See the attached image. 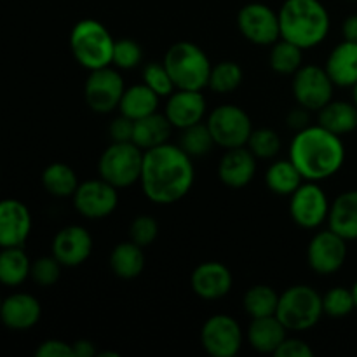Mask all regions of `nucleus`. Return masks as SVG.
<instances>
[{
  "label": "nucleus",
  "mask_w": 357,
  "mask_h": 357,
  "mask_svg": "<svg viewBox=\"0 0 357 357\" xmlns=\"http://www.w3.org/2000/svg\"><path fill=\"white\" fill-rule=\"evenodd\" d=\"M195 181L194 159L174 143L145 150L139 187L150 202L169 206L181 201Z\"/></svg>",
  "instance_id": "1"
},
{
  "label": "nucleus",
  "mask_w": 357,
  "mask_h": 357,
  "mask_svg": "<svg viewBox=\"0 0 357 357\" xmlns=\"http://www.w3.org/2000/svg\"><path fill=\"white\" fill-rule=\"evenodd\" d=\"M288 153L303 180L319 183L335 176L344 167L347 157L342 136L321 124H310L295 132Z\"/></svg>",
  "instance_id": "2"
},
{
  "label": "nucleus",
  "mask_w": 357,
  "mask_h": 357,
  "mask_svg": "<svg viewBox=\"0 0 357 357\" xmlns=\"http://www.w3.org/2000/svg\"><path fill=\"white\" fill-rule=\"evenodd\" d=\"M278 13L281 38L303 51L321 45L330 35L331 16L321 0H284Z\"/></svg>",
  "instance_id": "3"
},
{
  "label": "nucleus",
  "mask_w": 357,
  "mask_h": 357,
  "mask_svg": "<svg viewBox=\"0 0 357 357\" xmlns=\"http://www.w3.org/2000/svg\"><path fill=\"white\" fill-rule=\"evenodd\" d=\"M73 58L87 72L112 65L115 38L101 21L86 17L73 24L68 37Z\"/></svg>",
  "instance_id": "4"
},
{
  "label": "nucleus",
  "mask_w": 357,
  "mask_h": 357,
  "mask_svg": "<svg viewBox=\"0 0 357 357\" xmlns=\"http://www.w3.org/2000/svg\"><path fill=\"white\" fill-rule=\"evenodd\" d=\"M176 89H208L211 59L202 47L190 40L174 42L162 59Z\"/></svg>",
  "instance_id": "5"
},
{
  "label": "nucleus",
  "mask_w": 357,
  "mask_h": 357,
  "mask_svg": "<svg viewBox=\"0 0 357 357\" xmlns=\"http://www.w3.org/2000/svg\"><path fill=\"white\" fill-rule=\"evenodd\" d=\"M278 319L293 333L312 330L324 317L323 295L309 284H295L279 295Z\"/></svg>",
  "instance_id": "6"
},
{
  "label": "nucleus",
  "mask_w": 357,
  "mask_h": 357,
  "mask_svg": "<svg viewBox=\"0 0 357 357\" xmlns=\"http://www.w3.org/2000/svg\"><path fill=\"white\" fill-rule=\"evenodd\" d=\"M143 152L132 142H112L98 160V174L115 188H129L139 183L143 167Z\"/></svg>",
  "instance_id": "7"
},
{
  "label": "nucleus",
  "mask_w": 357,
  "mask_h": 357,
  "mask_svg": "<svg viewBox=\"0 0 357 357\" xmlns=\"http://www.w3.org/2000/svg\"><path fill=\"white\" fill-rule=\"evenodd\" d=\"M206 126L216 146L223 150L244 146L255 129L250 114L232 103L218 105L213 108L206 119Z\"/></svg>",
  "instance_id": "8"
},
{
  "label": "nucleus",
  "mask_w": 357,
  "mask_h": 357,
  "mask_svg": "<svg viewBox=\"0 0 357 357\" xmlns=\"http://www.w3.org/2000/svg\"><path fill=\"white\" fill-rule=\"evenodd\" d=\"M199 340L206 354L211 357H236L243 349L246 333L236 317L215 314L204 321Z\"/></svg>",
  "instance_id": "9"
},
{
  "label": "nucleus",
  "mask_w": 357,
  "mask_h": 357,
  "mask_svg": "<svg viewBox=\"0 0 357 357\" xmlns=\"http://www.w3.org/2000/svg\"><path fill=\"white\" fill-rule=\"evenodd\" d=\"M331 202L319 181H303L289 195V216L305 230H317L328 223Z\"/></svg>",
  "instance_id": "10"
},
{
  "label": "nucleus",
  "mask_w": 357,
  "mask_h": 357,
  "mask_svg": "<svg viewBox=\"0 0 357 357\" xmlns=\"http://www.w3.org/2000/svg\"><path fill=\"white\" fill-rule=\"evenodd\" d=\"M291 93L296 105L317 114L333 100L335 84L324 66L303 63L302 68L291 77Z\"/></svg>",
  "instance_id": "11"
},
{
  "label": "nucleus",
  "mask_w": 357,
  "mask_h": 357,
  "mask_svg": "<svg viewBox=\"0 0 357 357\" xmlns=\"http://www.w3.org/2000/svg\"><path fill=\"white\" fill-rule=\"evenodd\" d=\"M126 91L121 70L105 66L89 72L84 84V100L94 114L107 115L119 110V103Z\"/></svg>",
  "instance_id": "12"
},
{
  "label": "nucleus",
  "mask_w": 357,
  "mask_h": 357,
  "mask_svg": "<svg viewBox=\"0 0 357 357\" xmlns=\"http://www.w3.org/2000/svg\"><path fill=\"white\" fill-rule=\"evenodd\" d=\"M239 33L253 45H272L281 38L279 13L264 2H250L237 13Z\"/></svg>",
  "instance_id": "13"
},
{
  "label": "nucleus",
  "mask_w": 357,
  "mask_h": 357,
  "mask_svg": "<svg viewBox=\"0 0 357 357\" xmlns=\"http://www.w3.org/2000/svg\"><path fill=\"white\" fill-rule=\"evenodd\" d=\"M347 243L349 241H345L331 229L314 234L307 246V264L310 271L323 278L337 274L347 261Z\"/></svg>",
  "instance_id": "14"
},
{
  "label": "nucleus",
  "mask_w": 357,
  "mask_h": 357,
  "mask_svg": "<svg viewBox=\"0 0 357 357\" xmlns=\"http://www.w3.org/2000/svg\"><path fill=\"white\" fill-rule=\"evenodd\" d=\"M73 208L86 220H103L114 215L119 206V188L103 178H91L82 181L72 195Z\"/></svg>",
  "instance_id": "15"
},
{
  "label": "nucleus",
  "mask_w": 357,
  "mask_h": 357,
  "mask_svg": "<svg viewBox=\"0 0 357 357\" xmlns=\"http://www.w3.org/2000/svg\"><path fill=\"white\" fill-rule=\"evenodd\" d=\"M93 248V236L86 227L66 225L52 237L51 253L63 267L75 268L89 260Z\"/></svg>",
  "instance_id": "16"
},
{
  "label": "nucleus",
  "mask_w": 357,
  "mask_h": 357,
  "mask_svg": "<svg viewBox=\"0 0 357 357\" xmlns=\"http://www.w3.org/2000/svg\"><path fill=\"white\" fill-rule=\"evenodd\" d=\"M234 275L225 264L208 260L199 264L190 274V288L195 296L206 302L222 300L232 291Z\"/></svg>",
  "instance_id": "17"
},
{
  "label": "nucleus",
  "mask_w": 357,
  "mask_h": 357,
  "mask_svg": "<svg viewBox=\"0 0 357 357\" xmlns=\"http://www.w3.org/2000/svg\"><path fill=\"white\" fill-rule=\"evenodd\" d=\"M164 115L178 131L204 122L206 115H208V101H206L204 93L202 91L174 89V93L166 98Z\"/></svg>",
  "instance_id": "18"
},
{
  "label": "nucleus",
  "mask_w": 357,
  "mask_h": 357,
  "mask_svg": "<svg viewBox=\"0 0 357 357\" xmlns=\"http://www.w3.org/2000/svg\"><path fill=\"white\" fill-rule=\"evenodd\" d=\"M31 232V213L17 199L0 201V248H23Z\"/></svg>",
  "instance_id": "19"
},
{
  "label": "nucleus",
  "mask_w": 357,
  "mask_h": 357,
  "mask_svg": "<svg viewBox=\"0 0 357 357\" xmlns=\"http://www.w3.org/2000/svg\"><path fill=\"white\" fill-rule=\"evenodd\" d=\"M258 159L253 155L246 145L229 149L223 152L218 162V180L225 187L239 190V188L248 187L257 176Z\"/></svg>",
  "instance_id": "20"
},
{
  "label": "nucleus",
  "mask_w": 357,
  "mask_h": 357,
  "mask_svg": "<svg viewBox=\"0 0 357 357\" xmlns=\"http://www.w3.org/2000/svg\"><path fill=\"white\" fill-rule=\"evenodd\" d=\"M40 302L30 293H13L3 298L0 321L13 331H28L40 321Z\"/></svg>",
  "instance_id": "21"
},
{
  "label": "nucleus",
  "mask_w": 357,
  "mask_h": 357,
  "mask_svg": "<svg viewBox=\"0 0 357 357\" xmlns=\"http://www.w3.org/2000/svg\"><path fill=\"white\" fill-rule=\"evenodd\" d=\"M324 70L333 80L335 87L352 89L357 84V42L342 40L335 45L328 54Z\"/></svg>",
  "instance_id": "22"
},
{
  "label": "nucleus",
  "mask_w": 357,
  "mask_h": 357,
  "mask_svg": "<svg viewBox=\"0 0 357 357\" xmlns=\"http://www.w3.org/2000/svg\"><path fill=\"white\" fill-rule=\"evenodd\" d=\"M288 337V330L278 316L255 317L246 328V340L258 354H275L279 345Z\"/></svg>",
  "instance_id": "23"
},
{
  "label": "nucleus",
  "mask_w": 357,
  "mask_h": 357,
  "mask_svg": "<svg viewBox=\"0 0 357 357\" xmlns=\"http://www.w3.org/2000/svg\"><path fill=\"white\" fill-rule=\"evenodd\" d=\"M328 229L337 232L345 241H357V188L342 192L331 202Z\"/></svg>",
  "instance_id": "24"
},
{
  "label": "nucleus",
  "mask_w": 357,
  "mask_h": 357,
  "mask_svg": "<svg viewBox=\"0 0 357 357\" xmlns=\"http://www.w3.org/2000/svg\"><path fill=\"white\" fill-rule=\"evenodd\" d=\"M108 265L115 278L122 279V281H132L145 271L143 248L132 243L131 239L121 241L112 248L110 255H108Z\"/></svg>",
  "instance_id": "25"
},
{
  "label": "nucleus",
  "mask_w": 357,
  "mask_h": 357,
  "mask_svg": "<svg viewBox=\"0 0 357 357\" xmlns=\"http://www.w3.org/2000/svg\"><path fill=\"white\" fill-rule=\"evenodd\" d=\"M317 124L338 136H347L357 129V107L354 101L331 100L317 112Z\"/></svg>",
  "instance_id": "26"
},
{
  "label": "nucleus",
  "mask_w": 357,
  "mask_h": 357,
  "mask_svg": "<svg viewBox=\"0 0 357 357\" xmlns=\"http://www.w3.org/2000/svg\"><path fill=\"white\" fill-rule=\"evenodd\" d=\"M173 126L167 121L164 114H150L146 117L135 121V132H132V143L139 149L145 150L155 149V146L164 145L169 142L173 135Z\"/></svg>",
  "instance_id": "27"
},
{
  "label": "nucleus",
  "mask_w": 357,
  "mask_h": 357,
  "mask_svg": "<svg viewBox=\"0 0 357 357\" xmlns=\"http://www.w3.org/2000/svg\"><path fill=\"white\" fill-rule=\"evenodd\" d=\"M159 103L160 96L153 93L145 82L132 84V86L126 87L124 94H122V100L119 103V114L126 115L132 121H138V119L159 112Z\"/></svg>",
  "instance_id": "28"
},
{
  "label": "nucleus",
  "mask_w": 357,
  "mask_h": 357,
  "mask_svg": "<svg viewBox=\"0 0 357 357\" xmlns=\"http://www.w3.org/2000/svg\"><path fill=\"white\" fill-rule=\"evenodd\" d=\"M303 181L305 180H303L302 173L289 157L274 160L265 171V185L272 194L279 195V197H289Z\"/></svg>",
  "instance_id": "29"
},
{
  "label": "nucleus",
  "mask_w": 357,
  "mask_h": 357,
  "mask_svg": "<svg viewBox=\"0 0 357 357\" xmlns=\"http://www.w3.org/2000/svg\"><path fill=\"white\" fill-rule=\"evenodd\" d=\"M31 261L23 248H0V284L16 288L30 278Z\"/></svg>",
  "instance_id": "30"
},
{
  "label": "nucleus",
  "mask_w": 357,
  "mask_h": 357,
  "mask_svg": "<svg viewBox=\"0 0 357 357\" xmlns=\"http://www.w3.org/2000/svg\"><path fill=\"white\" fill-rule=\"evenodd\" d=\"M42 187L49 195L58 199L72 197L79 187L77 173L65 162H51L42 171Z\"/></svg>",
  "instance_id": "31"
},
{
  "label": "nucleus",
  "mask_w": 357,
  "mask_h": 357,
  "mask_svg": "<svg viewBox=\"0 0 357 357\" xmlns=\"http://www.w3.org/2000/svg\"><path fill=\"white\" fill-rule=\"evenodd\" d=\"M268 65H271L272 72L279 73V75L293 77L303 65V49L293 42L279 38L271 45Z\"/></svg>",
  "instance_id": "32"
},
{
  "label": "nucleus",
  "mask_w": 357,
  "mask_h": 357,
  "mask_svg": "<svg viewBox=\"0 0 357 357\" xmlns=\"http://www.w3.org/2000/svg\"><path fill=\"white\" fill-rule=\"evenodd\" d=\"M279 295L272 286L268 284H255L250 289H246L243 296V309L250 316V319L255 317H268L275 316L278 312Z\"/></svg>",
  "instance_id": "33"
},
{
  "label": "nucleus",
  "mask_w": 357,
  "mask_h": 357,
  "mask_svg": "<svg viewBox=\"0 0 357 357\" xmlns=\"http://www.w3.org/2000/svg\"><path fill=\"white\" fill-rule=\"evenodd\" d=\"M244 80V70L239 63L230 61H220L211 66V73H209L208 89L215 94H232L241 87Z\"/></svg>",
  "instance_id": "34"
},
{
  "label": "nucleus",
  "mask_w": 357,
  "mask_h": 357,
  "mask_svg": "<svg viewBox=\"0 0 357 357\" xmlns=\"http://www.w3.org/2000/svg\"><path fill=\"white\" fill-rule=\"evenodd\" d=\"M178 145L185 153L192 157V159H199L211 152L216 146L215 139H213L211 132H209L206 122H199V124L190 126V128L180 129V139Z\"/></svg>",
  "instance_id": "35"
},
{
  "label": "nucleus",
  "mask_w": 357,
  "mask_h": 357,
  "mask_svg": "<svg viewBox=\"0 0 357 357\" xmlns=\"http://www.w3.org/2000/svg\"><path fill=\"white\" fill-rule=\"evenodd\" d=\"M354 310L356 302L351 288L335 286L323 295V312L330 319H345Z\"/></svg>",
  "instance_id": "36"
},
{
  "label": "nucleus",
  "mask_w": 357,
  "mask_h": 357,
  "mask_svg": "<svg viewBox=\"0 0 357 357\" xmlns=\"http://www.w3.org/2000/svg\"><path fill=\"white\" fill-rule=\"evenodd\" d=\"M281 138L272 128H257L251 132L246 146L258 160H272L281 152Z\"/></svg>",
  "instance_id": "37"
},
{
  "label": "nucleus",
  "mask_w": 357,
  "mask_h": 357,
  "mask_svg": "<svg viewBox=\"0 0 357 357\" xmlns=\"http://www.w3.org/2000/svg\"><path fill=\"white\" fill-rule=\"evenodd\" d=\"M143 49L132 38H119L114 45V56H112V66L121 72H129L142 65Z\"/></svg>",
  "instance_id": "38"
},
{
  "label": "nucleus",
  "mask_w": 357,
  "mask_h": 357,
  "mask_svg": "<svg viewBox=\"0 0 357 357\" xmlns=\"http://www.w3.org/2000/svg\"><path fill=\"white\" fill-rule=\"evenodd\" d=\"M143 82L153 91V93L159 94L160 98H167L171 93H174V82L171 79L169 72L166 70L162 61H152V63H146L143 66Z\"/></svg>",
  "instance_id": "39"
},
{
  "label": "nucleus",
  "mask_w": 357,
  "mask_h": 357,
  "mask_svg": "<svg viewBox=\"0 0 357 357\" xmlns=\"http://www.w3.org/2000/svg\"><path fill=\"white\" fill-rule=\"evenodd\" d=\"M63 265L54 258V255H45V257H38L37 260L31 261L30 278L35 284L42 286V288H49L54 286L61 278Z\"/></svg>",
  "instance_id": "40"
},
{
  "label": "nucleus",
  "mask_w": 357,
  "mask_h": 357,
  "mask_svg": "<svg viewBox=\"0 0 357 357\" xmlns=\"http://www.w3.org/2000/svg\"><path fill=\"white\" fill-rule=\"evenodd\" d=\"M159 237V223L152 215H138L132 218L129 225V239L142 246L145 250L146 246H152L155 239Z\"/></svg>",
  "instance_id": "41"
},
{
  "label": "nucleus",
  "mask_w": 357,
  "mask_h": 357,
  "mask_svg": "<svg viewBox=\"0 0 357 357\" xmlns=\"http://www.w3.org/2000/svg\"><path fill=\"white\" fill-rule=\"evenodd\" d=\"M132 132H135V121L122 114L112 119V122L108 124V136L115 143L132 142Z\"/></svg>",
  "instance_id": "42"
},
{
  "label": "nucleus",
  "mask_w": 357,
  "mask_h": 357,
  "mask_svg": "<svg viewBox=\"0 0 357 357\" xmlns=\"http://www.w3.org/2000/svg\"><path fill=\"white\" fill-rule=\"evenodd\" d=\"M275 357H312L314 349L305 340L296 337H286L284 342L275 351Z\"/></svg>",
  "instance_id": "43"
},
{
  "label": "nucleus",
  "mask_w": 357,
  "mask_h": 357,
  "mask_svg": "<svg viewBox=\"0 0 357 357\" xmlns=\"http://www.w3.org/2000/svg\"><path fill=\"white\" fill-rule=\"evenodd\" d=\"M37 357H73L72 344L59 338H49L44 340L35 351Z\"/></svg>",
  "instance_id": "44"
},
{
  "label": "nucleus",
  "mask_w": 357,
  "mask_h": 357,
  "mask_svg": "<svg viewBox=\"0 0 357 357\" xmlns=\"http://www.w3.org/2000/svg\"><path fill=\"white\" fill-rule=\"evenodd\" d=\"M286 126L295 132L305 129L307 126H310V110L296 105V107L291 108V110L288 112V115H286Z\"/></svg>",
  "instance_id": "45"
},
{
  "label": "nucleus",
  "mask_w": 357,
  "mask_h": 357,
  "mask_svg": "<svg viewBox=\"0 0 357 357\" xmlns=\"http://www.w3.org/2000/svg\"><path fill=\"white\" fill-rule=\"evenodd\" d=\"M73 349V357H94L98 356V347L93 340H87V338H80L72 344Z\"/></svg>",
  "instance_id": "46"
},
{
  "label": "nucleus",
  "mask_w": 357,
  "mask_h": 357,
  "mask_svg": "<svg viewBox=\"0 0 357 357\" xmlns=\"http://www.w3.org/2000/svg\"><path fill=\"white\" fill-rule=\"evenodd\" d=\"M342 37L344 40L357 42V13L351 14L342 23Z\"/></svg>",
  "instance_id": "47"
},
{
  "label": "nucleus",
  "mask_w": 357,
  "mask_h": 357,
  "mask_svg": "<svg viewBox=\"0 0 357 357\" xmlns=\"http://www.w3.org/2000/svg\"><path fill=\"white\" fill-rule=\"evenodd\" d=\"M98 356L100 357H119L121 354H119V352H114V351H105V352H98Z\"/></svg>",
  "instance_id": "48"
},
{
  "label": "nucleus",
  "mask_w": 357,
  "mask_h": 357,
  "mask_svg": "<svg viewBox=\"0 0 357 357\" xmlns=\"http://www.w3.org/2000/svg\"><path fill=\"white\" fill-rule=\"evenodd\" d=\"M352 295H354V302H356V310H357V281L352 284Z\"/></svg>",
  "instance_id": "49"
},
{
  "label": "nucleus",
  "mask_w": 357,
  "mask_h": 357,
  "mask_svg": "<svg viewBox=\"0 0 357 357\" xmlns=\"http://www.w3.org/2000/svg\"><path fill=\"white\" fill-rule=\"evenodd\" d=\"M352 101H354L356 107H357V84L354 87H352Z\"/></svg>",
  "instance_id": "50"
},
{
  "label": "nucleus",
  "mask_w": 357,
  "mask_h": 357,
  "mask_svg": "<svg viewBox=\"0 0 357 357\" xmlns=\"http://www.w3.org/2000/svg\"><path fill=\"white\" fill-rule=\"evenodd\" d=\"M2 303H3V298H2V296H0V310H2Z\"/></svg>",
  "instance_id": "51"
}]
</instances>
